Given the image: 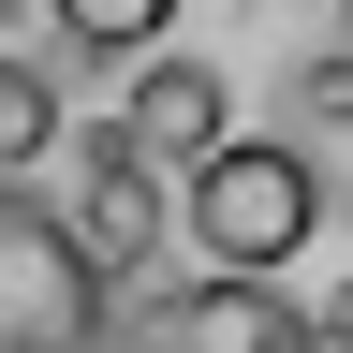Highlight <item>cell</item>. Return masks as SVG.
<instances>
[{
  "label": "cell",
  "instance_id": "1",
  "mask_svg": "<svg viewBox=\"0 0 353 353\" xmlns=\"http://www.w3.org/2000/svg\"><path fill=\"white\" fill-rule=\"evenodd\" d=\"M324 221V162L294 132H221V148L176 176V236H192V280H280Z\"/></svg>",
  "mask_w": 353,
  "mask_h": 353
},
{
  "label": "cell",
  "instance_id": "2",
  "mask_svg": "<svg viewBox=\"0 0 353 353\" xmlns=\"http://www.w3.org/2000/svg\"><path fill=\"white\" fill-rule=\"evenodd\" d=\"M118 280L59 236L44 192H0V353H103Z\"/></svg>",
  "mask_w": 353,
  "mask_h": 353
},
{
  "label": "cell",
  "instance_id": "3",
  "mask_svg": "<svg viewBox=\"0 0 353 353\" xmlns=\"http://www.w3.org/2000/svg\"><path fill=\"white\" fill-rule=\"evenodd\" d=\"M59 162H74V206H59V236L103 265V280H118V265H148V250H162V176L132 162L118 132H88V148H59Z\"/></svg>",
  "mask_w": 353,
  "mask_h": 353
},
{
  "label": "cell",
  "instance_id": "4",
  "mask_svg": "<svg viewBox=\"0 0 353 353\" xmlns=\"http://www.w3.org/2000/svg\"><path fill=\"white\" fill-rule=\"evenodd\" d=\"M148 353H324L280 280H176L148 309Z\"/></svg>",
  "mask_w": 353,
  "mask_h": 353
},
{
  "label": "cell",
  "instance_id": "5",
  "mask_svg": "<svg viewBox=\"0 0 353 353\" xmlns=\"http://www.w3.org/2000/svg\"><path fill=\"white\" fill-rule=\"evenodd\" d=\"M221 132H236V103H221V74L206 59H176V44H162V59H132V103H118V148L132 162H176V176H192L206 148H221Z\"/></svg>",
  "mask_w": 353,
  "mask_h": 353
},
{
  "label": "cell",
  "instance_id": "6",
  "mask_svg": "<svg viewBox=\"0 0 353 353\" xmlns=\"http://www.w3.org/2000/svg\"><path fill=\"white\" fill-rule=\"evenodd\" d=\"M59 88H44V59H0V192H30L44 162H59Z\"/></svg>",
  "mask_w": 353,
  "mask_h": 353
},
{
  "label": "cell",
  "instance_id": "7",
  "mask_svg": "<svg viewBox=\"0 0 353 353\" xmlns=\"http://www.w3.org/2000/svg\"><path fill=\"white\" fill-rule=\"evenodd\" d=\"M59 30L88 44V59H148V44H162L176 15H162V0H59Z\"/></svg>",
  "mask_w": 353,
  "mask_h": 353
}]
</instances>
